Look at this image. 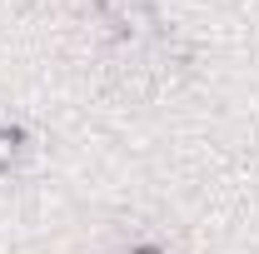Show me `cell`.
<instances>
[{"label":"cell","instance_id":"cell-1","mask_svg":"<svg viewBox=\"0 0 259 254\" xmlns=\"http://www.w3.org/2000/svg\"><path fill=\"white\" fill-rule=\"evenodd\" d=\"M100 20L120 40H140V35H160V15L150 0H100Z\"/></svg>","mask_w":259,"mask_h":254},{"label":"cell","instance_id":"cell-2","mask_svg":"<svg viewBox=\"0 0 259 254\" xmlns=\"http://www.w3.org/2000/svg\"><path fill=\"white\" fill-rule=\"evenodd\" d=\"M25 130L15 125H0V170H10V164H20V155H25Z\"/></svg>","mask_w":259,"mask_h":254},{"label":"cell","instance_id":"cell-3","mask_svg":"<svg viewBox=\"0 0 259 254\" xmlns=\"http://www.w3.org/2000/svg\"><path fill=\"white\" fill-rule=\"evenodd\" d=\"M140 254H155V249H140Z\"/></svg>","mask_w":259,"mask_h":254}]
</instances>
